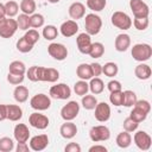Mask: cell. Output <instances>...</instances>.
Wrapping results in <instances>:
<instances>
[{
	"instance_id": "17",
	"label": "cell",
	"mask_w": 152,
	"mask_h": 152,
	"mask_svg": "<svg viewBox=\"0 0 152 152\" xmlns=\"http://www.w3.org/2000/svg\"><path fill=\"white\" fill-rule=\"evenodd\" d=\"M13 137L17 142H27L30 139V129L25 124H17L13 129Z\"/></svg>"
},
{
	"instance_id": "28",
	"label": "cell",
	"mask_w": 152,
	"mask_h": 152,
	"mask_svg": "<svg viewBox=\"0 0 152 152\" xmlns=\"http://www.w3.org/2000/svg\"><path fill=\"white\" fill-rule=\"evenodd\" d=\"M36 1L34 0H21L20 4H19V8L23 13L27 14V15H31L36 12Z\"/></svg>"
},
{
	"instance_id": "48",
	"label": "cell",
	"mask_w": 152,
	"mask_h": 152,
	"mask_svg": "<svg viewBox=\"0 0 152 152\" xmlns=\"http://www.w3.org/2000/svg\"><path fill=\"white\" fill-rule=\"evenodd\" d=\"M24 80H25V75H17V74H11V72H8L7 75V82H10L13 86L21 84Z\"/></svg>"
},
{
	"instance_id": "7",
	"label": "cell",
	"mask_w": 152,
	"mask_h": 152,
	"mask_svg": "<svg viewBox=\"0 0 152 152\" xmlns=\"http://www.w3.org/2000/svg\"><path fill=\"white\" fill-rule=\"evenodd\" d=\"M49 95L56 100H66L71 96V89L65 83H57L50 88Z\"/></svg>"
},
{
	"instance_id": "36",
	"label": "cell",
	"mask_w": 152,
	"mask_h": 152,
	"mask_svg": "<svg viewBox=\"0 0 152 152\" xmlns=\"http://www.w3.org/2000/svg\"><path fill=\"white\" fill-rule=\"evenodd\" d=\"M44 23H45V18L43 14L40 13H33L30 15V26L32 28H39V27H43L44 26Z\"/></svg>"
},
{
	"instance_id": "16",
	"label": "cell",
	"mask_w": 152,
	"mask_h": 152,
	"mask_svg": "<svg viewBox=\"0 0 152 152\" xmlns=\"http://www.w3.org/2000/svg\"><path fill=\"white\" fill-rule=\"evenodd\" d=\"M59 78V71L55 68H46V66H40V77L39 82H50L55 83Z\"/></svg>"
},
{
	"instance_id": "50",
	"label": "cell",
	"mask_w": 152,
	"mask_h": 152,
	"mask_svg": "<svg viewBox=\"0 0 152 152\" xmlns=\"http://www.w3.org/2000/svg\"><path fill=\"white\" fill-rule=\"evenodd\" d=\"M134 106L138 107V108H140V109H142L146 114H148L151 112V104H150V102L147 100H137V102L134 103Z\"/></svg>"
},
{
	"instance_id": "22",
	"label": "cell",
	"mask_w": 152,
	"mask_h": 152,
	"mask_svg": "<svg viewBox=\"0 0 152 152\" xmlns=\"http://www.w3.org/2000/svg\"><path fill=\"white\" fill-rule=\"evenodd\" d=\"M151 74H152V70H151V66L144 62H141L140 64H138L135 68H134V75L138 80H141V81H145V80H148L151 77Z\"/></svg>"
},
{
	"instance_id": "54",
	"label": "cell",
	"mask_w": 152,
	"mask_h": 152,
	"mask_svg": "<svg viewBox=\"0 0 152 152\" xmlns=\"http://www.w3.org/2000/svg\"><path fill=\"white\" fill-rule=\"evenodd\" d=\"M89 152H107V147L103 145H93L89 147Z\"/></svg>"
},
{
	"instance_id": "45",
	"label": "cell",
	"mask_w": 152,
	"mask_h": 152,
	"mask_svg": "<svg viewBox=\"0 0 152 152\" xmlns=\"http://www.w3.org/2000/svg\"><path fill=\"white\" fill-rule=\"evenodd\" d=\"M132 24L134 25V27L138 31H144V30H146L148 27L150 20H148V17H146V18H134Z\"/></svg>"
},
{
	"instance_id": "42",
	"label": "cell",
	"mask_w": 152,
	"mask_h": 152,
	"mask_svg": "<svg viewBox=\"0 0 152 152\" xmlns=\"http://www.w3.org/2000/svg\"><path fill=\"white\" fill-rule=\"evenodd\" d=\"M15 20H17V24H18V28L21 30V31H27L31 27L30 26V15H27L25 13L19 14Z\"/></svg>"
},
{
	"instance_id": "24",
	"label": "cell",
	"mask_w": 152,
	"mask_h": 152,
	"mask_svg": "<svg viewBox=\"0 0 152 152\" xmlns=\"http://www.w3.org/2000/svg\"><path fill=\"white\" fill-rule=\"evenodd\" d=\"M13 97L18 103H24L28 99V88L25 86H15L13 90Z\"/></svg>"
},
{
	"instance_id": "33",
	"label": "cell",
	"mask_w": 152,
	"mask_h": 152,
	"mask_svg": "<svg viewBox=\"0 0 152 152\" xmlns=\"http://www.w3.org/2000/svg\"><path fill=\"white\" fill-rule=\"evenodd\" d=\"M42 34L46 40H53L58 36V28L55 25H46L44 26Z\"/></svg>"
},
{
	"instance_id": "19",
	"label": "cell",
	"mask_w": 152,
	"mask_h": 152,
	"mask_svg": "<svg viewBox=\"0 0 152 152\" xmlns=\"http://www.w3.org/2000/svg\"><path fill=\"white\" fill-rule=\"evenodd\" d=\"M68 13L72 20L82 19L86 15V6L80 1H75L69 6Z\"/></svg>"
},
{
	"instance_id": "31",
	"label": "cell",
	"mask_w": 152,
	"mask_h": 152,
	"mask_svg": "<svg viewBox=\"0 0 152 152\" xmlns=\"http://www.w3.org/2000/svg\"><path fill=\"white\" fill-rule=\"evenodd\" d=\"M137 94L133 90H125L122 91V106L125 107H133L137 102Z\"/></svg>"
},
{
	"instance_id": "20",
	"label": "cell",
	"mask_w": 152,
	"mask_h": 152,
	"mask_svg": "<svg viewBox=\"0 0 152 152\" xmlns=\"http://www.w3.org/2000/svg\"><path fill=\"white\" fill-rule=\"evenodd\" d=\"M131 46V37L127 33H120L114 40V48L118 52H125Z\"/></svg>"
},
{
	"instance_id": "9",
	"label": "cell",
	"mask_w": 152,
	"mask_h": 152,
	"mask_svg": "<svg viewBox=\"0 0 152 152\" xmlns=\"http://www.w3.org/2000/svg\"><path fill=\"white\" fill-rule=\"evenodd\" d=\"M129 8L134 18H146L150 14V7L142 0H129Z\"/></svg>"
},
{
	"instance_id": "37",
	"label": "cell",
	"mask_w": 152,
	"mask_h": 152,
	"mask_svg": "<svg viewBox=\"0 0 152 152\" xmlns=\"http://www.w3.org/2000/svg\"><path fill=\"white\" fill-rule=\"evenodd\" d=\"M5 10H6V17L8 18H13L18 14V11H19V5L17 1L14 0H8L6 4H5Z\"/></svg>"
},
{
	"instance_id": "3",
	"label": "cell",
	"mask_w": 152,
	"mask_h": 152,
	"mask_svg": "<svg viewBox=\"0 0 152 152\" xmlns=\"http://www.w3.org/2000/svg\"><path fill=\"white\" fill-rule=\"evenodd\" d=\"M110 21H112L113 26H115L119 30H124V31L131 28V26H132V19H131V17L126 12H122V11L114 12L112 14Z\"/></svg>"
},
{
	"instance_id": "18",
	"label": "cell",
	"mask_w": 152,
	"mask_h": 152,
	"mask_svg": "<svg viewBox=\"0 0 152 152\" xmlns=\"http://www.w3.org/2000/svg\"><path fill=\"white\" fill-rule=\"evenodd\" d=\"M76 44H77V49L81 53L88 55V52L90 50V45H91V38L87 32H82L76 37Z\"/></svg>"
},
{
	"instance_id": "10",
	"label": "cell",
	"mask_w": 152,
	"mask_h": 152,
	"mask_svg": "<svg viewBox=\"0 0 152 152\" xmlns=\"http://www.w3.org/2000/svg\"><path fill=\"white\" fill-rule=\"evenodd\" d=\"M48 53L56 61H64L68 57V49L62 43H51L48 46Z\"/></svg>"
},
{
	"instance_id": "29",
	"label": "cell",
	"mask_w": 152,
	"mask_h": 152,
	"mask_svg": "<svg viewBox=\"0 0 152 152\" xmlns=\"http://www.w3.org/2000/svg\"><path fill=\"white\" fill-rule=\"evenodd\" d=\"M104 53V45L100 42H95V43H91L90 45V50L88 52V55L93 58H100L102 57Z\"/></svg>"
},
{
	"instance_id": "51",
	"label": "cell",
	"mask_w": 152,
	"mask_h": 152,
	"mask_svg": "<svg viewBox=\"0 0 152 152\" xmlns=\"http://www.w3.org/2000/svg\"><path fill=\"white\" fill-rule=\"evenodd\" d=\"M90 68H91V71H93V76L94 77H99L101 74H102V65L97 62H94L90 64Z\"/></svg>"
},
{
	"instance_id": "43",
	"label": "cell",
	"mask_w": 152,
	"mask_h": 152,
	"mask_svg": "<svg viewBox=\"0 0 152 152\" xmlns=\"http://www.w3.org/2000/svg\"><path fill=\"white\" fill-rule=\"evenodd\" d=\"M26 76L32 82H39L40 77V66L39 65H32L26 70Z\"/></svg>"
},
{
	"instance_id": "44",
	"label": "cell",
	"mask_w": 152,
	"mask_h": 152,
	"mask_svg": "<svg viewBox=\"0 0 152 152\" xmlns=\"http://www.w3.org/2000/svg\"><path fill=\"white\" fill-rule=\"evenodd\" d=\"M24 37H25V39H26L30 44L34 45L36 43H38V40H39V38H40V34H39V32H38L36 28H28V30L25 32Z\"/></svg>"
},
{
	"instance_id": "4",
	"label": "cell",
	"mask_w": 152,
	"mask_h": 152,
	"mask_svg": "<svg viewBox=\"0 0 152 152\" xmlns=\"http://www.w3.org/2000/svg\"><path fill=\"white\" fill-rule=\"evenodd\" d=\"M30 106H31V108H33L34 110H38V112L46 110L51 107V99L46 94L39 93V94H36L31 97Z\"/></svg>"
},
{
	"instance_id": "30",
	"label": "cell",
	"mask_w": 152,
	"mask_h": 152,
	"mask_svg": "<svg viewBox=\"0 0 152 152\" xmlns=\"http://www.w3.org/2000/svg\"><path fill=\"white\" fill-rule=\"evenodd\" d=\"M8 72L17 74V75H25L26 74V66L21 61H13L8 65Z\"/></svg>"
},
{
	"instance_id": "2",
	"label": "cell",
	"mask_w": 152,
	"mask_h": 152,
	"mask_svg": "<svg viewBox=\"0 0 152 152\" xmlns=\"http://www.w3.org/2000/svg\"><path fill=\"white\" fill-rule=\"evenodd\" d=\"M84 28H86V32L89 36H96L102 28V19L95 13L86 14Z\"/></svg>"
},
{
	"instance_id": "23",
	"label": "cell",
	"mask_w": 152,
	"mask_h": 152,
	"mask_svg": "<svg viewBox=\"0 0 152 152\" xmlns=\"http://www.w3.org/2000/svg\"><path fill=\"white\" fill-rule=\"evenodd\" d=\"M76 75H77V77L80 80H84V81H88L91 77H94L91 68H90V64H88V63L78 64V66L76 68Z\"/></svg>"
},
{
	"instance_id": "8",
	"label": "cell",
	"mask_w": 152,
	"mask_h": 152,
	"mask_svg": "<svg viewBox=\"0 0 152 152\" xmlns=\"http://www.w3.org/2000/svg\"><path fill=\"white\" fill-rule=\"evenodd\" d=\"M80 113V104L76 101H69L61 108V116L64 121H72Z\"/></svg>"
},
{
	"instance_id": "1",
	"label": "cell",
	"mask_w": 152,
	"mask_h": 152,
	"mask_svg": "<svg viewBox=\"0 0 152 152\" xmlns=\"http://www.w3.org/2000/svg\"><path fill=\"white\" fill-rule=\"evenodd\" d=\"M131 55L134 61L137 62H146L152 56V48L147 43H138L134 44L131 49Z\"/></svg>"
},
{
	"instance_id": "40",
	"label": "cell",
	"mask_w": 152,
	"mask_h": 152,
	"mask_svg": "<svg viewBox=\"0 0 152 152\" xmlns=\"http://www.w3.org/2000/svg\"><path fill=\"white\" fill-rule=\"evenodd\" d=\"M15 46H17V50L19 51V52H23V53H27V52H30L32 49H33V46L34 45H32V44H30L26 39H25V37L23 36L21 38H19L18 40H17V44H15Z\"/></svg>"
},
{
	"instance_id": "46",
	"label": "cell",
	"mask_w": 152,
	"mask_h": 152,
	"mask_svg": "<svg viewBox=\"0 0 152 152\" xmlns=\"http://www.w3.org/2000/svg\"><path fill=\"white\" fill-rule=\"evenodd\" d=\"M109 101H110V103L114 104L115 107L122 106V90L110 93V95H109Z\"/></svg>"
},
{
	"instance_id": "32",
	"label": "cell",
	"mask_w": 152,
	"mask_h": 152,
	"mask_svg": "<svg viewBox=\"0 0 152 152\" xmlns=\"http://www.w3.org/2000/svg\"><path fill=\"white\" fill-rule=\"evenodd\" d=\"M119 72V66L114 62H107L104 65H102V74L107 77H114Z\"/></svg>"
},
{
	"instance_id": "56",
	"label": "cell",
	"mask_w": 152,
	"mask_h": 152,
	"mask_svg": "<svg viewBox=\"0 0 152 152\" xmlns=\"http://www.w3.org/2000/svg\"><path fill=\"white\" fill-rule=\"evenodd\" d=\"M6 17V10H5V4L0 2V18Z\"/></svg>"
},
{
	"instance_id": "5",
	"label": "cell",
	"mask_w": 152,
	"mask_h": 152,
	"mask_svg": "<svg viewBox=\"0 0 152 152\" xmlns=\"http://www.w3.org/2000/svg\"><path fill=\"white\" fill-rule=\"evenodd\" d=\"M89 138L94 142H100V141H107L110 138V131L107 126L104 125H97L93 126L89 131Z\"/></svg>"
},
{
	"instance_id": "15",
	"label": "cell",
	"mask_w": 152,
	"mask_h": 152,
	"mask_svg": "<svg viewBox=\"0 0 152 152\" xmlns=\"http://www.w3.org/2000/svg\"><path fill=\"white\" fill-rule=\"evenodd\" d=\"M59 32L63 37L65 38H69V37H72L75 36L77 32H78V24L76 23V20H65L59 26Z\"/></svg>"
},
{
	"instance_id": "11",
	"label": "cell",
	"mask_w": 152,
	"mask_h": 152,
	"mask_svg": "<svg viewBox=\"0 0 152 152\" xmlns=\"http://www.w3.org/2000/svg\"><path fill=\"white\" fill-rule=\"evenodd\" d=\"M133 141L135 144V146L141 150V151H147L150 150L151 145H152V139L150 137V134L145 131H138L134 133L133 137Z\"/></svg>"
},
{
	"instance_id": "12",
	"label": "cell",
	"mask_w": 152,
	"mask_h": 152,
	"mask_svg": "<svg viewBox=\"0 0 152 152\" xmlns=\"http://www.w3.org/2000/svg\"><path fill=\"white\" fill-rule=\"evenodd\" d=\"M28 124L33 127V128H37V129H45L48 128L49 124H50V120L46 115L39 113L38 110L30 114L28 116Z\"/></svg>"
},
{
	"instance_id": "39",
	"label": "cell",
	"mask_w": 152,
	"mask_h": 152,
	"mask_svg": "<svg viewBox=\"0 0 152 152\" xmlns=\"http://www.w3.org/2000/svg\"><path fill=\"white\" fill-rule=\"evenodd\" d=\"M107 0H87V7L93 12H101L104 10Z\"/></svg>"
},
{
	"instance_id": "34",
	"label": "cell",
	"mask_w": 152,
	"mask_h": 152,
	"mask_svg": "<svg viewBox=\"0 0 152 152\" xmlns=\"http://www.w3.org/2000/svg\"><path fill=\"white\" fill-rule=\"evenodd\" d=\"M81 103H82V107H83L84 109L91 110V109H94L95 106L97 104V99H96L94 95H88V94H86V95L82 96Z\"/></svg>"
},
{
	"instance_id": "21",
	"label": "cell",
	"mask_w": 152,
	"mask_h": 152,
	"mask_svg": "<svg viewBox=\"0 0 152 152\" xmlns=\"http://www.w3.org/2000/svg\"><path fill=\"white\" fill-rule=\"evenodd\" d=\"M59 134L64 139H72L77 134V126L72 121H65L59 127Z\"/></svg>"
},
{
	"instance_id": "25",
	"label": "cell",
	"mask_w": 152,
	"mask_h": 152,
	"mask_svg": "<svg viewBox=\"0 0 152 152\" xmlns=\"http://www.w3.org/2000/svg\"><path fill=\"white\" fill-rule=\"evenodd\" d=\"M23 118V109L19 104H7V119L10 121H19Z\"/></svg>"
},
{
	"instance_id": "6",
	"label": "cell",
	"mask_w": 152,
	"mask_h": 152,
	"mask_svg": "<svg viewBox=\"0 0 152 152\" xmlns=\"http://www.w3.org/2000/svg\"><path fill=\"white\" fill-rule=\"evenodd\" d=\"M18 30L17 20L13 18L5 17L1 19L0 23V37L2 38H11Z\"/></svg>"
},
{
	"instance_id": "41",
	"label": "cell",
	"mask_w": 152,
	"mask_h": 152,
	"mask_svg": "<svg viewBox=\"0 0 152 152\" xmlns=\"http://www.w3.org/2000/svg\"><path fill=\"white\" fill-rule=\"evenodd\" d=\"M14 150V141L10 137L0 138V151L1 152H11Z\"/></svg>"
},
{
	"instance_id": "55",
	"label": "cell",
	"mask_w": 152,
	"mask_h": 152,
	"mask_svg": "<svg viewBox=\"0 0 152 152\" xmlns=\"http://www.w3.org/2000/svg\"><path fill=\"white\" fill-rule=\"evenodd\" d=\"M7 119V104H0V121Z\"/></svg>"
},
{
	"instance_id": "27",
	"label": "cell",
	"mask_w": 152,
	"mask_h": 152,
	"mask_svg": "<svg viewBox=\"0 0 152 152\" xmlns=\"http://www.w3.org/2000/svg\"><path fill=\"white\" fill-rule=\"evenodd\" d=\"M89 81L90 82L88 84H89V90L91 91V94L99 95L104 90V83L100 77H91Z\"/></svg>"
},
{
	"instance_id": "13",
	"label": "cell",
	"mask_w": 152,
	"mask_h": 152,
	"mask_svg": "<svg viewBox=\"0 0 152 152\" xmlns=\"http://www.w3.org/2000/svg\"><path fill=\"white\" fill-rule=\"evenodd\" d=\"M95 113L94 116L99 122H107L110 119V106L107 102H97V104L95 106Z\"/></svg>"
},
{
	"instance_id": "53",
	"label": "cell",
	"mask_w": 152,
	"mask_h": 152,
	"mask_svg": "<svg viewBox=\"0 0 152 152\" xmlns=\"http://www.w3.org/2000/svg\"><path fill=\"white\" fill-rule=\"evenodd\" d=\"M17 152H28L30 151V146L26 142H18L17 147H15Z\"/></svg>"
},
{
	"instance_id": "52",
	"label": "cell",
	"mask_w": 152,
	"mask_h": 152,
	"mask_svg": "<svg viewBox=\"0 0 152 152\" xmlns=\"http://www.w3.org/2000/svg\"><path fill=\"white\" fill-rule=\"evenodd\" d=\"M65 152H81V146L77 142H69L64 147Z\"/></svg>"
},
{
	"instance_id": "38",
	"label": "cell",
	"mask_w": 152,
	"mask_h": 152,
	"mask_svg": "<svg viewBox=\"0 0 152 152\" xmlns=\"http://www.w3.org/2000/svg\"><path fill=\"white\" fill-rule=\"evenodd\" d=\"M74 91L78 96H83L89 91V84L84 80H80L74 84Z\"/></svg>"
},
{
	"instance_id": "14",
	"label": "cell",
	"mask_w": 152,
	"mask_h": 152,
	"mask_svg": "<svg viewBox=\"0 0 152 152\" xmlns=\"http://www.w3.org/2000/svg\"><path fill=\"white\" fill-rule=\"evenodd\" d=\"M49 145V137L46 134H38V135H34L30 139V150L32 151H36V152H39V151H43L48 147Z\"/></svg>"
},
{
	"instance_id": "26",
	"label": "cell",
	"mask_w": 152,
	"mask_h": 152,
	"mask_svg": "<svg viewBox=\"0 0 152 152\" xmlns=\"http://www.w3.org/2000/svg\"><path fill=\"white\" fill-rule=\"evenodd\" d=\"M115 142H116V145H118L120 148H127V147H129L131 144H132V135H131V133L127 132V131L120 132V133L116 135Z\"/></svg>"
},
{
	"instance_id": "47",
	"label": "cell",
	"mask_w": 152,
	"mask_h": 152,
	"mask_svg": "<svg viewBox=\"0 0 152 152\" xmlns=\"http://www.w3.org/2000/svg\"><path fill=\"white\" fill-rule=\"evenodd\" d=\"M122 126H124V129H125V131H127V132L132 133V132H135V131L138 129L139 124H138V122H135L134 120H132V119L128 116V118H126V119L124 120Z\"/></svg>"
},
{
	"instance_id": "49",
	"label": "cell",
	"mask_w": 152,
	"mask_h": 152,
	"mask_svg": "<svg viewBox=\"0 0 152 152\" xmlns=\"http://www.w3.org/2000/svg\"><path fill=\"white\" fill-rule=\"evenodd\" d=\"M107 89L113 93V91H120L122 90V86H121V82L118 81V80H110L108 83H107Z\"/></svg>"
},
{
	"instance_id": "57",
	"label": "cell",
	"mask_w": 152,
	"mask_h": 152,
	"mask_svg": "<svg viewBox=\"0 0 152 152\" xmlns=\"http://www.w3.org/2000/svg\"><path fill=\"white\" fill-rule=\"evenodd\" d=\"M50 4H57V2H59L61 0H48Z\"/></svg>"
},
{
	"instance_id": "35",
	"label": "cell",
	"mask_w": 152,
	"mask_h": 152,
	"mask_svg": "<svg viewBox=\"0 0 152 152\" xmlns=\"http://www.w3.org/2000/svg\"><path fill=\"white\" fill-rule=\"evenodd\" d=\"M129 118H131L132 120H134L135 122L140 124V122H142V121L146 120L147 114H146L142 109H140V108L133 106V108H132V110H131V113H129Z\"/></svg>"
}]
</instances>
